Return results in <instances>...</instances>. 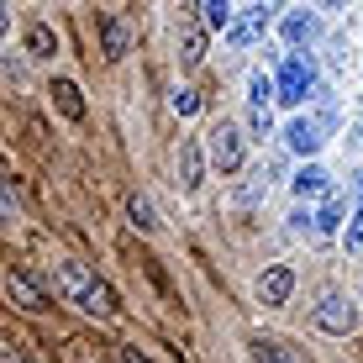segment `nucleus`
<instances>
[{
    "label": "nucleus",
    "instance_id": "obj_1",
    "mask_svg": "<svg viewBox=\"0 0 363 363\" xmlns=\"http://www.w3.org/2000/svg\"><path fill=\"white\" fill-rule=\"evenodd\" d=\"M58 290H64L69 306L90 311V316H111V311H116V295H111V284L95 279L84 264H58Z\"/></svg>",
    "mask_w": 363,
    "mask_h": 363
},
{
    "label": "nucleus",
    "instance_id": "obj_2",
    "mask_svg": "<svg viewBox=\"0 0 363 363\" xmlns=\"http://www.w3.org/2000/svg\"><path fill=\"white\" fill-rule=\"evenodd\" d=\"M311 84H316V64L311 58L290 53L279 64V79H274V90H279V106H300V100L311 95Z\"/></svg>",
    "mask_w": 363,
    "mask_h": 363
},
{
    "label": "nucleus",
    "instance_id": "obj_3",
    "mask_svg": "<svg viewBox=\"0 0 363 363\" xmlns=\"http://www.w3.org/2000/svg\"><path fill=\"white\" fill-rule=\"evenodd\" d=\"M311 321H316L321 332H332V337H347L358 327V306H353V300H342V295H321L316 311H311Z\"/></svg>",
    "mask_w": 363,
    "mask_h": 363
},
{
    "label": "nucleus",
    "instance_id": "obj_4",
    "mask_svg": "<svg viewBox=\"0 0 363 363\" xmlns=\"http://www.w3.org/2000/svg\"><path fill=\"white\" fill-rule=\"evenodd\" d=\"M206 147H211V164L221 174H237L242 169V132L232 127V121H221V127L206 132Z\"/></svg>",
    "mask_w": 363,
    "mask_h": 363
},
{
    "label": "nucleus",
    "instance_id": "obj_5",
    "mask_svg": "<svg viewBox=\"0 0 363 363\" xmlns=\"http://www.w3.org/2000/svg\"><path fill=\"white\" fill-rule=\"evenodd\" d=\"M274 100H279L274 79L253 74V79H247V127H253L258 137H269V127H274Z\"/></svg>",
    "mask_w": 363,
    "mask_h": 363
},
{
    "label": "nucleus",
    "instance_id": "obj_6",
    "mask_svg": "<svg viewBox=\"0 0 363 363\" xmlns=\"http://www.w3.org/2000/svg\"><path fill=\"white\" fill-rule=\"evenodd\" d=\"M284 143H290V153H300V158H311L321 143H327V121L321 116H300V121H290V132H284Z\"/></svg>",
    "mask_w": 363,
    "mask_h": 363
},
{
    "label": "nucleus",
    "instance_id": "obj_7",
    "mask_svg": "<svg viewBox=\"0 0 363 363\" xmlns=\"http://www.w3.org/2000/svg\"><path fill=\"white\" fill-rule=\"evenodd\" d=\"M6 295L16 300L21 311H48V290L32 279L27 269H11V274H6Z\"/></svg>",
    "mask_w": 363,
    "mask_h": 363
},
{
    "label": "nucleus",
    "instance_id": "obj_8",
    "mask_svg": "<svg viewBox=\"0 0 363 363\" xmlns=\"http://www.w3.org/2000/svg\"><path fill=\"white\" fill-rule=\"evenodd\" d=\"M290 290H295V269L290 264H274V269L258 274V300H264V306H284Z\"/></svg>",
    "mask_w": 363,
    "mask_h": 363
},
{
    "label": "nucleus",
    "instance_id": "obj_9",
    "mask_svg": "<svg viewBox=\"0 0 363 363\" xmlns=\"http://www.w3.org/2000/svg\"><path fill=\"white\" fill-rule=\"evenodd\" d=\"M200 58H206V32H200L195 21H184V27H179V64L195 69Z\"/></svg>",
    "mask_w": 363,
    "mask_h": 363
},
{
    "label": "nucleus",
    "instance_id": "obj_10",
    "mask_svg": "<svg viewBox=\"0 0 363 363\" xmlns=\"http://www.w3.org/2000/svg\"><path fill=\"white\" fill-rule=\"evenodd\" d=\"M295 195H300V200H316V195H332V184H327V169L306 164V169L295 174Z\"/></svg>",
    "mask_w": 363,
    "mask_h": 363
},
{
    "label": "nucleus",
    "instance_id": "obj_11",
    "mask_svg": "<svg viewBox=\"0 0 363 363\" xmlns=\"http://www.w3.org/2000/svg\"><path fill=\"white\" fill-rule=\"evenodd\" d=\"M53 106L64 111L69 121H79V116H84V100H79V84H74V79H53Z\"/></svg>",
    "mask_w": 363,
    "mask_h": 363
},
{
    "label": "nucleus",
    "instance_id": "obj_12",
    "mask_svg": "<svg viewBox=\"0 0 363 363\" xmlns=\"http://www.w3.org/2000/svg\"><path fill=\"white\" fill-rule=\"evenodd\" d=\"M200 174H206V158H200V143H184L179 147V184L184 190H195Z\"/></svg>",
    "mask_w": 363,
    "mask_h": 363
},
{
    "label": "nucleus",
    "instance_id": "obj_13",
    "mask_svg": "<svg viewBox=\"0 0 363 363\" xmlns=\"http://www.w3.org/2000/svg\"><path fill=\"white\" fill-rule=\"evenodd\" d=\"M316 37V16L311 11H295V16H284V43L300 48V43H311Z\"/></svg>",
    "mask_w": 363,
    "mask_h": 363
},
{
    "label": "nucleus",
    "instance_id": "obj_14",
    "mask_svg": "<svg viewBox=\"0 0 363 363\" xmlns=\"http://www.w3.org/2000/svg\"><path fill=\"white\" fill-rule=\"evenodd\" d=\"M100 37H106V58L116 64V58L127 53V27H121V16H106V21H100Z\"/></svg>",
    "mask_w": 363,
    "mask_h": 363
},
{
    "label": "nucleus",
    "instance_id": "obj_15",
    "mask_svg": "<svg viewBox=\"0 0 363 363\" xmlns=\"http://www.w3.org/2000/svg\"><path fill=\"white\" fill-rule=\"evenodd\" d=\"M200 11V21H206L211 32H232V6L227 0H206V6H195Z\"/></svg>",
    "mask_w": 363,
    "mask_h": 363
},
{
    "label": "nucleus",
    "instance_id": "obj_16",
    "mask_svg": "<svg viewBox=\"0 0 363 363\" xmlns=\"http://www.w3.org/2000/svg\"><path fill=\"white\" fill-rule=\"evenodd\" d=\"M342 216H347V200L342 195H327V206H321V216H316V232H337V227H342Z\"/></svg>",
    "mask_w": 363,
    "mask_h": 363
},
{
    "label": "nucleus",
    "instance_id": "obj_17",
    "mask_svg": "<svg viewBox=\"0 0 363 363\" xmlns=\"http://www.w3.org/2000/svg\"><path fill=\"white\" fill-rule=\"evenodd\" d=\"M247 347H253V363H295V358L284 353L279 342H274V337H253Z\"/></svg>",
    "mask_w": 363,
    "mask_h": 363
},
{
    "label": "nucleus",
    "instance_id": "obj_18",
    "mask_svg": "<svg viewBox=\"0 0 363 363\" xmlns=\"http://www.w3.org/2000/svg\"><path fill=\"white\" fill-rule=\"evenodd\" d=\"M27 53H32V58H53V53H58V37L48 32V27H32V32H27Z\"/></svg>",
    "mask_w": 363,
    "mask_h": 363
},
{
    "label": "nucleus",
    "instance_id": "obj_19",
    "mask_svg": "<svg viewBox=\"0 0 363 363\" xmlns=\"http://www.w3.org/2000/svg\"><path fill=\"white\" fill-rule=\"evenodd\" d=\"M127 216H132V227H137V232H153V227H158V221H153V206H147L143 195H132V200H127Z\"/></svg>",
    "mask_w": 363,
    "mask_h": 363
},
{
    "label": "nucleus",
    "instance_id": "obj_20",
    "mask_svg": "<svg viewBox=\"0 0 363 363\" xmlns=\"http://www.w3.org/2000/svg\"><path fill=\"white\" fill-rule=\"evenodd\" d=\"M169 106H174V116H195V111H200V95L190 90V84H179V90L169 95Z\"/></svg>",
    "mask_w": 363,
    "mask_h": 363
},
{
    "label": "nucleus",
    "instance_id": "obj_21",
    "mask_svg": "<svg viewBox=\"0 0 363 363\" xmlns=\"http://www.w3.org/2000/svg\"><path fill=\"white\" fill-rule=\"evenodd\" d=\"M258 32H264V27H258V21H253V16H247V21H237V27H232L227 37H232V48H247V43H253V37H258Z\"/></svg>",
    "mask_w": 363,
    "mask_h": 363
},
{
    "label": "nucleus",
    "instance_id": "obj_22",
    "mask_svg": "<svg viewBox=\"0 0 363 363\" xmlns=\"http://www.w3.org/2000/svg\"><path fill=\"white\" fill-rule=\"evenodd\" d=\"M342 237H347V253H363V206H358V216L347 221V232H342Z\"/></svg>",
    "mask_w": 363,
    "mask_h": 363
},
{
    "label": "nucleus",
    "instance_id": "obj_23",
    "mask_svg": "<svg viewBox=\"0 0 363 363\" xmlns=\"http://www.w3.org/2000/svg\"><path fill=\"white\" fill-rule=\"evenodd\" d=\"M121 363H153L147 353H137V347H121Z\"/></svg>",
    "mask_w": 363,
    "mask_h": 363
},
{
    "label": "nucleus",
    "instance_id": "obj_24",
    "mask_svg": "<svg viewBox=\"0 0 363 363\" xmlns=\"http://www.w3.org/2000/svg\"><path fill=\"white\" fill-rule=\"evenodd\" d=\"M353 184H358V200H363V174H358V179H353Z\"/></svg>",
    "mask_w": 363,
    "mask_h": 363
}]
</instances>
